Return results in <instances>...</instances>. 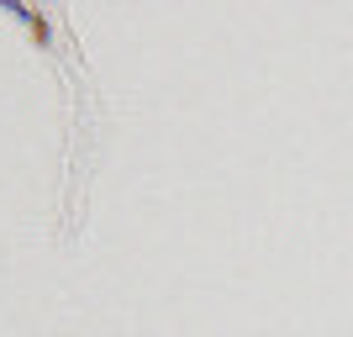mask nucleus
<instances>
[]
</instances>
